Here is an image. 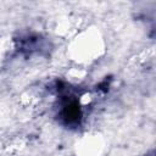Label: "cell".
Listing matches in <instances>:
<instances>
[{"mask_svg": "<svg viewBox=\"0 0 156 156\" xmlns=\"http://www.w3.org/2000/svg\"><path fill=\"white\" fill-rule=\"evenodd\" d=\"M82 108L76 96L65 95L61 100V108L58 112L60 121L67 127H78L82 122Z\"/></svg>", "mask_w": 156, "mask_h": 156, "instance_id": "1", "label": "cell"}]
</instances>
